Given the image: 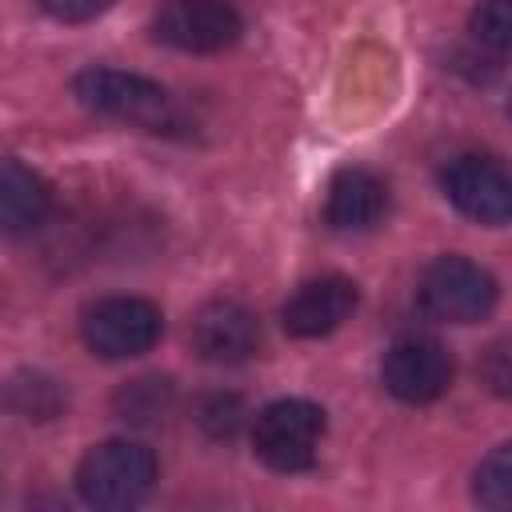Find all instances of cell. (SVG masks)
<instances>
[{"instance_id": "52a82bcc", "label": "cell", "mask_w": 512, "mask_h": 512, "mask_svg": "<svg viewBox=\"0 0 512 512\" xmlns=\"http://www.w3.org/2000/svg\"><path fill=\"white\" fill-rule=\"evenodd\" d=\"M152 36L176 52H224L244 36V16L228 0H164Z\"/></svg>"}, {"instance_id": "8fae6325", "label": "cell", "mask_w": 512, "mask_h": 512, "mask_svg": "<svg viewBox=\"0 0 512 512\" xmlns=\"http://www.w3.org/2000/svg\"><path fill=\"white\" fill-rule=\"evenodd\" d=\"M384 212H388V184L376 172L348 164L328 180L324 220L332 232H368L384 220Z\"/></svg>"}, {"instance_id": "277c9868", "label": "cell", "mask_w": 512, "mask_h": 512, "mask_svg": "<svg viewBox=\"0 0 512 512\" xmlns=\"http://www.w3.org/2000/svg\"><path fill=\"white\" fill-rule=\"evenodd\" d=\"M496 276L468 256H436L416 288L420 308L440 324H476L496 308Z\"/></svg>"}, {"instance_id": "e0dca14e", "label": "cell", "mask_w": 512, "mask_h": 512, "mask_svg": "<svg viewBox=\"0 0 512 512\" xmlns=\"http://www.w3.org/2000/svg\"><path fill=\"white\" fill-rule=\"evenodd\" d=\"M240 420H244V404L236 396H224V392L200 400V408H196V424L216 440H228L240 428Z\"/></svg>"}, {"instance_id": "6da1fadb", "label": "cell", "mask_w": 512, "mask_h": 512, "mask_svg": "<svg viewBox=\"0 0 512 512\" xmlns=\"http://www.w3.org/2000/svg\"><path fill=\"white\" fill-rule=\"evenodd\" d=\"M72 92L88 112H96L104 120H120V124H132V128L156 132V136H188V116L176 104V96L140 72L84 68L72 80Z\"/></svg>"}, {"instance_id": "5b68a950", "label": "cell", "mask_w": 512, "mask_h": 512, "mask_svg": "<svg viewBox=\"0 0 512 512\" xmlns=\"http://www.w3.org/2000/svg\"><path fill=\"white\" fill-rule=\"evenodd\" d=\"M160 332H164V312L144 296H104L80 320L84 344L104 360L140 356L160 340Z\"/></svg>"}, {"instance_id": "ba28073f", "label": "cell", "mask_w": 512, "mask_h": 512, "mask_svg": "<svg viewBox=\"0 0 512 512\" xmlns=\"http://www.w3.org/2000/svg\"><path fill=\"white\" fill-rule=\"evenodd\" d=\"M380 380L404 404H432L452 384V356L432 336H404L384 352Z\"/></svg>"}, {"instance_id": "ac0fdd59", "label": "cell", "mask_w": 512, "mask_h": 512, "mask_svg": "<svg viewBox=\"0 0 512 512\" xmlns=\"http://www.w3.org/2000/svg\"><path fill=\"white\" fill-rule=\"evenodd\" d=\"M40 8L60 24H84L112 8V0H40Z\"/></svg>"}, {"instance_id": "9c48e42d", "label": "cell", "mask_w": 512, "mask_h": 512, "mask_svg": "<svg viewBox=\"0 0 512 512\" xmlns=\"http://www.w3.org/2000/svg\"><path fill=\"white\" fill-rule=\"evenodd\" d=\"M188 340L208 364H244L260 352V320L240 300H208L196 308Z\"/></svg>"}, {"instance_id": "5bb4252c", "label": "cell", "mask_w": 512, "mask_h": 512, "mask_svg": "<svg viewBox=\"0 0 512 512\" xmlns=\"http://www.w3.org/2000/svg\"><path fill=\"white\" fill-rule=\"evenodd\" d=\"M172 380L164 376H140L132 384H124L116 392V412L128 420V424H152L160 420L168 408H172Z\"/></svg>"}, {"instance_id": "8992f818", "label": "cell", "mask_w": 512, "mask_h": 512, "mask_svg": "<svg viewBox=\"0 0 512 512\" xmlns=\"http://www.w3.org/2000/svg\"><path fill=\"white\" fill-rule=\"evenodd\" d=\"M440 192L460 216L476 224L500 228L512 216V180L496 156H480V152L452 156L440 168Z\"/></svg>"}, {"instance_id": "4fadbf2b", "label": "cell", "mask_w": 512, "mask_h": 512, "mask_svg": "<svg viewBox=\"0 0 512 512\" xmlns=\"http://www.w3.org/2000/svg\"><path fill=\"white\" fill-rule=\"evenodd\" d=\"M4 400L24 420H52L64 408V388L44 372H20L4 384Z\"/></svg>"}, {"instance_id": "3957f363", "label": "cell", "mask_w": 512, "mask_h": 512, "mask_svg": "<svg viewBox=\"0 0 512 512\" xmlns=\"http://www.w3.org/2000/svg\"><path fill=\"white\" fill-rule=\"evenodd\" d=\"M320 440H324V408L300 396L272 400L252 420V452L272 472L312 468Z\"/></svg>"}, {"instance_id": "30bf717a", "label": "cell", "mask_w": 512, "mask_h": 512, "mask_svg": "<svg viewBox=\"0 0 512 512\" xmlns=\"http://www.w3.org/2000/svg\"><path fill=\"white\" fill-rule=\"evenodd\" d=\"M360 304V288L348 280V276H316V280H304L280 308V324L288 336H300V340H316V336H328L336 332Z\"/></svg>"}, {"instance_id": "d6986e66", "label": "cell", "mask_w": 512, "mask_h": 512, "mask_svg": "<svg viewBox=\"0 0 512 512\" xmlns=\"http://www.w3.org/2000/svg\"><path fill=\"white\" fill-rule=\"evenodd\" d=\"M484 376H488V384L504 396L508 392V384H512V372H508V344H496L492 352H488V368H484Z\"/></svg>"}, {"instance_id": "2e32d148", "label": "cell", "mask_w": 512, "mask_h": 512, "mask_svg": "<svg viewBox=\"0 0 512 512\" xmlns=\"http://www.w3.org/2000/svg\"><path fill=\"white\" fill-rule=\"evenodd\" d=\"M468 28H472V36H476L488 52L504 56L508 44H512V0H484V4L472 12Z\"/></svg>"}, {"instance_id": "7a4b0ae2", "label": "cell", "mask_w": 512, "mask_h": 512, "mask_svg": "<svg viewBox=\"0 0 512 512\" xmlns=\"http://www.w3.org/2000/svg\"><path fill=\"white\" fill-rule=\"evenodd\" d=\"M156 484V456L140 440H104L84 452L76 468V492L92 508H136Z\"/></svg>"}, {"instance_id": "7c38bea8", "label": "cell", "mask_w": 512, "mask_h": 512, "mask_svg": "<svg viewBox=\"0 0 512 512\" xmlns=\"http://www.w3.org/2000/svg\"><path fill=\"white\" fill-rule=\"evenodd\" d=\"M52 212V184L24 160H0V236H28Z\"/></svg>"}, {"instance_id": "9a60e30c", "label": "cell", "mask_w": 512, "mask_h": 512, "mask_svg": "<svg viewBox=\"0 0 512 512\" xmlns=\"http://www.w3.org/2000/svg\"><path fill=\"white\" fill-rule=\"evenodd\" d=\"M472 496L492 508V512H504L512 504V448L508 444H496L480 468H476V484H472Z\"/></svg>"}]
</instances>
